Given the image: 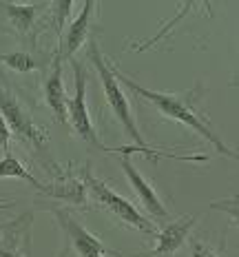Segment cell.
I'll return each mask as SVG.
<instances>
[{
    "label": "cell",
    "instance_id": "6da1fadb",
    "mask_svg": "<svg viewBox=\"0 0 239 257\" xmlns=\"http://www.w3.org/2000/svg\"><path fill=\"white\" fill-rule=\"evenodd\" d=\"M111 71H113L115 80L120 82V87L129 89L135 98H140L142 102L151 104L162 117L188 126L193 133H197L199 138H204L219 155L237 160V153L232 151V149H228L226 142L219 138V133H215V128L210 126L208 115L197 109L199 102H201V95H204V84L201 82L193 84V87L188 91H184V93H164V91H153V89H146V87H142V84H137L133 78H129L126 73H122L115 64H111Z\"/></svg>",
    "mask_w": 239,
    "mask_h": 257
},
{
    "label": "cell",
    "instance_id": "7a4b0ae2",
    "mask_svg": "<svg viewBox=\"0 0 239 257\" xmlns=\"http://www.w3.org/2000/svg\"><path fill=\"white\" fill-rule=\"evenodd\" d=\"M87 56H89V60L93 62L95 71H98V78H100V82H102V91H104L106 104L111 106V113L115 115V120L122 124L124 133L131 138L133 142H135V147L140 149L146 158L157 160L159 155H168V158H175V160H193V162H204V160H208L206 155H173V153H164V151H157V149L148 147V142L142 138L140 128H137V124H135V117H133V113H131L129 98L124 95L120 82L115 80L113 71H111V64H106V58L102 56V51H100L98 40H95V38L87 40Z\"/></svg>",
    "mask_w": 239,
    "mask_h": 257
},
{
    "label": "cell",
    "instance_id": "3957f363",
    "mask_svg": "<svg viewBox=\"0 0 239 257\" xmlns=\"http://www.w3.org/2000/svg\"><path fill=\"white\" fill-rule=\"evenodd\" d=\"M0 113L7 122L9 131H14L20 138V142L29 144L34 151L47 155V144H49V133L47 128L36 124V117L25 100H20L18 93H14L9 87L0 84Z\"/></svg>",
    "mask_w": 239,
    "mask_h": 257
},
{
    "label": "cell",
    "instance_id": "277c9868",
    "mask_svg": "<svg viewBox=\"0 0 239 257\" xmlns=\"http://www.w3.org/2000/svg\"><path fill=\"white\" fill-rule=\"evenodd\" d=\"M82 180H84L87 191L91 193V197L95 200V204H100L102 208H106L109 213H113V215L118 217L122 224H126V226L137 228V231H142V233L151 235V237H155V233H157L155 224L142 215V213L137 211V208L133 206L129 200H124V197L118 195L115 191H111V186H106L102 180L95 178L91 171H89V167L82 169Z\"/></svg>",
    "mask_w": 239,
    "mask_h": 257
},
{
    "label": "cell",
    "instance_id": "5b68a950",
    "mask_svg": "<svg viewBox=\"0 0 239 257\" xmlns=\"http://www.w3.org/2000/svg\"><path fill=\"white\" fill-rule=\"evenodd\" d=\"M73 64V76H76V93L73 98H69L67 102V126L76 133L78 138H82L87 144H91L93 149L104 153H113V149L106 147V144L98 138L91 115H89V106H87V73L84 67L76 60H71Z\"/></svg>",
    "mask_w": 239,
    "mask_h": 257
},
{
    "label": "cell",
    "instance_id": "8992f818",
    "mask_svg": "<svg viewBox=\"0 0 239 257\" xmlns=\"http://www.w3.org/2000/svg\"><path fill=\"white\" fill-rule=\"evenodd\" d=\"M53 215H56V222L60 224L62 233H65V250L62 255H76V257H106V255H120L118 250H111L100 242L98 235H93L91 231L82 226L76 217H73L71 211L60 206H53L51 208Z\"/></svg>",
    "mask_w": 239,
    "mask_h": 257
},
{
    "label": "cell",
    "instance_id": "52a82bcc",
    "mask_svg": "<svg viewBox=\"0 0 239 257\" xmlns=\"http://www.w3.org/2000/svg\"><path fill=\"white\" fill-rule=\"evenodd\" d=\"M31 224H34V211H25L16 219L0 222V257H34Z\"/></svg>",
    "mask_w": 239,
    "mask_h": 257
},
{
    "label": "cell",
    "instance_id": "ba28073f",
    "mask_svg": "<svg viewBox=\"0 0 239 257\" xmlns=\"http://www.w3.org/2000/svg\"><path fill=\"white\" fill-rule=\"evenodd\" d=\"M98 9V3L95 0H87L82 5V12H80L76 18H71V23L65 27L60 36V51H58V60L65 62V60H71L76 56V51L80 49L82 45H87V40L91 38V18Z\"/></svg>",
    "mask_w": 239,
    "mask_h": 257
},
{
    "label": "cell",
    "instance_id": "9c48e42d",
    "mask_svg": "<svg viewBox=\"0 0 239 257\" xmlns=\"http://www.w3.org/2000/svg\"><path fill=\"white\" fill-rule=\"evenodd\" d=\"M120 169H122V173L126 175L129 184L133 186V191L137 193V197H140V202H142V206H144V211L151 213L153 217H159V219L166 217L168 211H166V206H164L162 197H159L157 193H155V189L151 186V182H148L144 175H142L140 171L135 169V164H133L131 155H122V158H120Z\"/></svg>",
    "mask_w": 239,
    "mask_h": 257
},
{
    "label": "cell",
    "instance_id": "30bf717a",
    "mask_svg": "<svg viewBox=\"0 0 239 257\" xmlns=\"http://www.w3.org/2000/svg\"><path fill=\"white\" fill-rule=\"evenodd\" d=\"M195 222H197L195 215H184L171 224H166L162 231L155 233V248L142 257H173L188 239V231L195 226Z\"/></svg>",
    "mask_w": 239,
    "mask_h": 257
},
{
    "label": "cell",
    "instance_id": "8fae6325",
    "mask_svg": "<svg viewBox=\"0 0 239 257\" xmlns=\"http://www.w3.org/2000/svg\"><path fill=\"white\" fill-rule=\"evenodd\" d=\"M47 197L51 200H58V202H69V204H76V206H82L87 208V186H84V180L78 178L76 171L67 169L58 175L51 184H47Z\"/></svg>",
    "mask_w": 239,
    "mask_h": 257
},
{
    "label": "cell",
    "instance_id": "7c38bea8",
    "mask_svg": "<svg viewBox=\"0 0 239 257\" xmlns=\"http://www.w3.org/2000/svg\"><path fill=\"white\" fill-rule=\"evenodd\" d=\"M45 7H49V3H25V5H18V3H9V0H0V14L9 20V25L18 31L20 36H29L34 40V25H36V18L38 14L42 12Z\"/></svg>",
    "mask_w": 239,
    "mask_h": 257
},
{
    "label": "cell",
    "instance_id": "4fadbf2b",
    "mask_svg": "<svg viewBox=\"0 0 239 257\" xmlns=\"http://www.w3.org/2000/svg\"><path fill=\"white\" fill-rule=\"evenodd\" d=\"M45 100L49 104L51 113L56 115V120L60 124L67 126V91H65V82H62V62L53 60V67H51V73L45 82Z\"/></svg>",
    "mask_w": 239,
    "mask_h": 257
},
{
    "label": "cell",
    "instance_id": "5bb4252c",
    "mask_svg": "<svg viewBox=\"0 0 239 257\" xmlns=\"http://www.w3.org/2000/svg\"><path fill=\"white\" fill-rule=\"evenodd\" d=\"M0 178H18V180H25V182H29V184L34 186L38 193H42V195L47 193V184H42L38 178H34V175L27 171L25 164L20 162L18 158H14L9 151L5 153L3 160H0Z\"/></svg>",
    "mask_w": 239,
    "mask_h": 257
},
{
    "label": "cell",
    "instance_id": "9a60e30c",
    "mask_svg": "<svg viewBox=\"0 0 239 257\" xmlns=\"http://www.w3.org/2000/svg\"><path fill=\"white\" fill-rule=\"evenodd\" d=\"M204 5H206V3H184L182 7H179V9H182V12H177V14H175L173 18H171V23H166V25H164L162 29H159L157 34L153 36L151 40H144V42H140V45H131V49H135V51H146V49H151V47L155 45V42H159V40H162L164 36H166L168 31H171L173 27L179 23V20H182V18H186V16H188L190 12H193V9H197V7H204Z\"/></svg>",
    "mask_w": 239,
    "mask_h": 257
},
{
    "label": "cell",
    "instance_id": "2e32d148",
    "mask_svg": "<svg viewBox=\"0 0 239 257\" xmlns=\"http://www.w3.org/2000/svg\"><path fill=\"white\" fill-rule=\"evenodd\" d=\"M0 64L9 67L18 73H31L40 67V62H36L29 53L25 51H12V53H0Z\"/></svg>",
    "mask_w": 239,
    "mask_h": 257
},
{
    "label": "cell",
    "instance_id": "e0dca14e",
    "mask_svg": "<svg viewBox=\"0 0 239 257\" xmlns=\"http://www.w3.org/2000/svg\"><path fill=\"white\" fill-rule=\"evenodd\" d=\"M73 7H76V5H73L71 0H60V3H53V27H56L58 38H60L62 31H65V23H67L69 16H71Z\"/></svg>",
    "mask_w": 239,
    "mask_h": 257
},
{
    "label": "cell",
    "instance_id": "ac0fdd59",
    "mask_svg": "<svg viewBox=\"0 0 239 257\" xmlns=\"http://www.w3.org/2000/svg\"><path fill=\"white\" fill-rule=\"evenodd\" d=\"M212 211H226L232 222H237V195L226 197V200H212L208 204Z\"/></svg>",
    "mask_w": 239,
    "mask_h": 257
},
{
    "label": "cell",
    "instance_id": "d6986e66",
    "mask_svg": "<svg viewBox=\"0 0 239 257\" xmlns=\"http://www.w3.org/2000/svg\"><path fill=\"white\" fill-rule=\"evenodd\" d=\"M190 257H219L210 246H206L204 242H199V237L190 239Z\"/></svg>",
    "mask_w": 239,
    "mask_h": 257
},
{
    "label": "cell",
    "instance_id": "ffe728a7",
    "mask_svg": "<svg viewBox=\"0 0 239 257\" xmlns=\"http://www.w3.org/2000/svg\"><path fill=\"white\" fill-rule=\"evenodd\" d=\"M9 138H12V131H9L7 122L0 113V149H5V151H9Z\"/></svg>",
    "mask_w": 239,
    "mask_h": 257
},
{
    "label": "cell",
    "instance_id": "44dd1931",
    "mask_svg": "<svg viewBox=\"0 0 239 257\" xmlns=\"http://www.w3.org/2000/svg\"><path fill=\"white\" fill-rule=\"evenodd\" d=\"M16 202H0V211H7V208H14Z\"/></svg>",
    "mask_w": 239,
    "mask_h": 257
}]
</instances>
